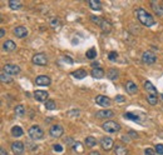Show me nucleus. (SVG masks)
Here are the masks:
<instances>
[{"label": "nucleus", "instance_id": "obj_29", "mask_svg": "<svg viewBox=\"0 0 163 155\" xmlns=\"http://www.w3.org/2000/svg\"><path fill=\"white\" fill-rule=\"evenodd\" d=\"M45 108H47L48 110H54V109L57 108L55 101H54V100H47V101H45Z\"/></svg>", "mask_w": 163, "mask_h": 155}, {"label": "nucleus", "instance_id": "obj_33", "mask_svg": "<svg viewBox=\"0 0 163 155\" xmlns=\"http://www.w3.org/2000/svg\"><path fill=\"white\" fill-rule=\"evenodd\" d=\"M85 55H87L88 59H94V58L97 56V51H96V49H93V48H92V49H89V50L87 51V54H85Z\"/></svg>", "mask_w": 163, "mask_h": 155}, {"label": "nucleus", "instance_id": "obj_49", "mask_svg": "<svg viewBox=\"0 0 163 155\" xmlns=\"http://www.w3.org/2000/svg\"><path fill=\"white\" fill-rule=\"evenodd\" d=\"M122 140H123L124 143H128V141H129V139H128V138H126V136H123V138H122Z\"/></svg>", "mask_w": 163, "mask_h": 155}, {"label": "nucleus", "instance_id": "obj_43", "mask_svg": "<svg viewBox=\"0 0 163 155\" xmlns=\"http://www.w3.org/2000/svg\"><path fill=\"white\" fill-rule=\"evenodd\" d=\"M69 115L78 116V115H79V110H70V111H69Z\"/></svg>", "mask_w": 163, "mask_h": 155}, {"label": "nucleus", "instance_id": "obj_5", "mask_svg": "<svg viewBox=\"0 0 163 155\" xmlns=\"http://www.w3.org/2000/svg\"><path fill=\"white\" fill-rule=\"evenodd\" d=\"M32 61H33L34 64H36V65L45 67L47 64H48V58H47V55H45L44 53H38V54H35V55L33 56Z\"/></svg>", "mask_w": 163, "mask_h": 155}, {"label": "nucleus", "instance_id": "obj_38", "mask_svg": "<svg viewBox=\"0 0 163 155\" xmlns=\"http://www.w3.org/2000/svg\"><path fill=\"white\" fill-rule=\"evenodd\" d=\"M117 56H118V54H117V51H111V53L109 54H108V59H109V60H116L117 59Z\"/></svg>", "mask_w": 163, "mask_h": 155}, {"label": "nucleus", "instance_id": "obj_7", "mask_svg": "<svg viewBox=\"0 0 163 155\" xmlns=\"http://www.w3.org/2000/svg\"><path fill=\"white\" fill-rule=\"evenodd\" d=\"M3 71L8 75H18L20 73V68L18 65H14V64H6L3 68Z\"/></svg>", "mask_w": 163, "mask_h": 155}, {"label": "nucleus", "instance_id": "obj_15", "mask_svg": "<svg viewBox=\"0 0 163 155\" xmlns=\"http://www.w3.org/2000/svg\"><path fill=\"white\" fill-rule=\"evenodd\" d=\"M97 118H100V119H108V118H112L114 115L113 110H99L97 111Z\"/></svg>", "mask_w": 163, "mask_h": 155}, {"label": "nucleus", "instance_id": "obj_20", "mask_svg": "<svg viewBox=\"0 0 163 155\" xmlns=\"http://www.w3.org/2000/svg\"><path fill=\"white\" fill-rule=\"evenodd\" d=\"M72 76L77 78V79H84V78L87 76V71L84 69H78V70L72 71Z\"/></svg>", "mask_w": 163, "mask_h": 155}, {"label": "nucleus", "instance_id": "obj_30", "mask_svg": "<svg viewBox=\"0 0 163 155\" xmlns=\"http://www.w3.org/2000/svg\"><path fill=\"white\" fill-rule=\"evenodd\" d=\"M147 101L151 105H156L157 103H158V100H157V95H147Z\"/></svg>", "mask_w": 163, "mask_h": 155}, {"label": "nucleus", "instance_id": "obj_4", "mask_svg": "<svg viewBox=\"0 0 163 155\" xmlns=\"http://www.w3.org/2000/svg\"><path fill=\"white\" fill-rule=\"evenodd\" d=\"M142 61L144 64H147V65H152V64H154L157 61V56L152 51H144L142 54Z\"/></svg>", "mask_w": 163, "mask_h": 155}, {"label": "nucleus", "instance_id": "obj_45", "mask_svg": "<svg viewBox=\"0 0 163 155\" xmlns=\"http://www.w3.org/2000/svg\"><path fill=\"white\" fill-rule=\"evenodd\" d=\"M64 59H65L68 63H69V64H73V63H74V61H73V59H72L70 56H64Z\"/></svg>", "mask_w": 163, "mask_h": 155}, {"label": "nucleus", "instance_id": "obj_23", "mask_svg": "<svg viewBox=\"0 0 163 155\" xmlns=\"http://www.w3.org/2000/svg\"><path fill=\"white\" fill-rule=\"evenodd\" d=\"M23 134H24V132L20 126H13L11 128V135L14 138H20Z\"/></svg>", "mask_w": 163, "mask_h": 155}, {"label": "nucleus", "instance_id": "obj_35", "mask_svg": "<svg viewBox=\"0 0 163 155\" xmlns=\"http://www.w3.org/2000/svg\"><path fill=\"white\" fill-rule=\"evenodd\" d=\"M90 20H92L94 24H97V25H99V27H100L102 18H99V16H96V15H92V16H90Z\"/></svg>", "mask_w": 163, "mask_h": 155}, {"label": "nucleus", "instance_id": "obj_3", "mask_svg": "<svg viewBox=\"0 0 163 155\" xmlns=\"http://www.w3.org/2000/svg\"><path fill=\"white\" fill-rule=\"evenodd\" d=\"M102 128H103V130L107 132V133H117V132L120 130V125L117 121H113V120L103 123Z\"/></svg>", "mask_w": 163, "mask_h": 155}, {"label": "nucleus", "instance_id": "obj_17", "mask_svg": "<svg viewBox=\"0 0 163 155\" xmlns=\"http://www.w3.org/2000/svg\"><path fill=\"white\" fill-rule=\"evenodd\" d=\"M144 89L148 92V94L149 95H157V89H156V86L151 83V81H144Z\"/></svg>", "mask_w": 163, "mask_h": 155}, {"label": "nucleus", "instance_id": "obj_40", "mask_svg": "<svg viewBox=\"0 0 163 155\" xmlns=\"http://www.w3.org/2000/svg\"><path fill=\"white\" fill-rule=\"evenodd\" d=\"M114 100H116L117 103H124V101H126V98H124L123 95H116Z\"/></svg>", "mask_w": 163, "mask_h": 155}, {"label": "nucleus", "instance_id": "obj_28", "mask_svg": "<svg viewBox=\"0 0 163 155\" xmlns=\"http://www.w3.org/2000/svg\"><path fill=\"white\" fill-rule=\"evenodd\" d=\"M14 111H15V115H18V116H23V115L25 114V108H24L23 105H17L15 109H14Z\"/></svg>", "mask_w": 163, "mask_h": 155}, {"label": "nucleus", "instance_id": "obj_36", "mask_svg": "<svg viewBox=\"0 0 163 155\" xmlns=\"http://www.w3.org/2000/svg\"><path fill=\"white\" fill-rule=\"evenodd\" d=\"M154 150H156L157 154L163 155V144H157V145L154 146Z\"/></svg>", "mask_w": 163, "mask_h": 155}, {"label": "nucleus", "instance_id": "obj_46", "mask_svg": "<svg viewBox=\"0 0 163 155\" xmlns=\"http://www.w3.org/2000/svg\"><path fill=\"white\" fill-rule=\"evenodd\" d=\"M0 155H8L6 151H5V149H0Z\"/></svg>", "mask_w": 163, "mask_h": 155}, {"label": "nucleus", "instance_id": "obj_14", "mask_svg": "<svg viewBox=\"0 0 163 155\" xmlns=\"http://www.w3.org/2000/svg\"><path fill=\"white\" fill-rule=\"evenodd\" d=\"M3 49L6 51V53H13V51L17 49V44L13 41V40H6L3 44Z\"/></svg>", "mask_w": 163, "mask_h": 155}, {"label": "nucleus", "instance_id": "obj_9", "mask_svg": "<svg viewBox=\"0 0 163 155\" xmlns=\"http://www.w3.org/2000/svg\"><path fill=\"white\" fill-rule=\"evenodd\" d=\"M113 144H114V141H113L112 138L104 136V138H102V140H100V145H102V148H103L105 151H109V150L113 148Z\"/></svg>", "mask_w": 163, "mask_h": 155}, {"label": "nucleus", "instance_id": "obj_12", "mask_svg": "<svg viewBox=\"0 0 163 155\" xmlns=\"http://www.w3.org/2000/svg\"><path fill=\"white\" fill-rule=\"evenodd\" d=\"M28 34H29V31L25 27H17L14 29V35L17 38H19V39H23L25 36H28Z\"/></svg>", "mask_w": 163, "mask_h": 155}, {"label": "nucleus", "instance_id": "obj_16", "mask_svg": "<svg viewBox=\"0 0 163 155\" xmlns=\"http://www.w3.org/2000/svg\"><path fill=\"white\" fill-rule=\"evenodd\" d=\"M126 90H127L128 94L133 95V94H135V93L138 92V86H137V84H135L134 81H128L127 85H126Z\"/></svg>", "mask_w": 163, "mask_h": 155}, {"label": "nucleus", "instance_id": "obj_19", "mask_svg": "<svg viewBox=\"0 0 163 155\" xmlns=\"http://www.w3.org/2000/svg\"><path fill=\"white\" fill-rule=\"evenodd\" d=\"M100 28L103 29V31L104 33H111V30H112V24L108 21V20H105V19H102V23H100Z\"/></svg>", "mask_w": 163, "mask_h": 155}, {"label": "nucleus", "instance_id": "obj_25", "mask_svg": "<svg viewBox=\"0 0 163 155\" xmlns=\"http://www.w3.org/2000/svg\"><path fill=\"white\" fill-rule=\"evenodd\" d=\"M9 6H10V9H13V10H19V9H21V3L19 2V0H9Z\"/></svg>", "mask_w": 163, "mask_h": 155}, {"label": "nucleus", "instance_id": "obj_18", "mask_svg": "<svg viewBox=\"0 0 163 155\" xmlns=\"http://www.w3.org/2000/svg\"><path fill=\"white\" fill-rule=\"evenodd\" d=\"M90 75L94 78V79H102L104 76V70L102 68H97V69H93L90 71Z\"/></svg>", "mask_w": 163, "mask_h": 155}, {"label": "nucleus", "instance_id": "obj_22", "mask_svg": "<svg viewBox=\"0 0 163 155\" xmlns=\"http://www.w3.org/2000/svg\"><path fill=\"white\" fill-rule=\"evenodd\" d=\"M118 76H119V73H118L117 69H109V70H108V73H107V78L109 80H117Z\"/></svg>", "mask_w": 163, "mask_h": 155}, {"label": "nucleus", "instance_id": "obj_41", "mask_svg": "<svg viewBox=\"0 0 163 155\" xmlns=\"http://www.w3.org/2000/svg\"><path fill=\"white\" fill-rule=\"evenodd\" d=\"M53 149L55 150L57 153H62V151H63V146H62L60 144H55V145L53 146Z\"/></svg>", "mask_w": 163, "mask_h": 155}, {"label": "nucleus", "instance_id": "obj_31", "mask_svg": "<svg viewBox=\"0 0 163 155\" xmlns=\"http://www.w3.org/2000/svg\"><path fill=\"white\" fill-rule=\"evenodd\" d=\"M123 116H124L126 119H129V120H133V121H139V118H138V116L134 115V114H132V113H126Z\"/></svg>", "mask_w": 163, "mask_h": 155}, {"label": "nucleus", "instance_id": "obj_24", "mask_svg": "<svg viewBox=\"0 0 163 155\" xmlns=\"http://www.w3.org/2000/svg\"><path fill=\"white\" fill-rule=\"evenodd\" d=\"M84 143H85V145L88 148H93V146L97 145V139L93 138V136H87L85 140H84Z\"/></svg>", "mask_w": 163, "mask_h": 155}, {"label": "nucleus", "instance_id": "obj_21", "mask_svg": "<svg viewBox=\"0 0 163 155\" xmlns=\"http://www.w3.org/2000/svg\"><path fill=\"white\" fill-rule=\"evenodd\" d=\"M88 4H89V6H90L93 10H96V11L102 10V3L99 2V0H89Z\"/></svg>", "mask_w": 163, "mask_h": 155}, {"label": "nucleus", "instance_id": "obj_26", "mask_svg": "<svg viewBox=\"0 0 163 155\" xmlns=\"http://www.w3.org/2000/svg\"><path fill=\"white\" fill-rule=\"evenodd\" d=\"M114 153H116V155H127L128 154V149L124 148L123 145H117L116 149H114Z\"/></svg>", "mask_w": 163, "mask_h": 155}, {"label": "nucleus", "instance_id": "obj_10", "mask_svg": "<svg viewBox=\"0 0 163 155\" xmlns=\"http://www.w3.org/2000/svg\"><path fill=\"white\" fill-rule=\"evenodd\" d=\"M96 101H97L98 105H100V106H103V108H107V106H109V105L112 104L111 99L108 98V96H104V95H98V96L96 98Z\"/></svg>", "mask_w": 163, "mask_h": 155}, {"label": "nucleus", "instance_id": "obj_44", "mask_svg": "<svg viewBox=\"0 0 163 155\" xmlns=\"http://www.w3.org/2000/svg\"><path fill=\"white\" fill-rule=\"evenodd\" d=\"M92 67H93V69L99 68V63H98V61H93V63H92Z\"/></svg>", "mask_w": 163, "mask_h": 155}, {"label": "nucleus", "instance_id": "obj_27", "mask_svg": "<svg viewBox=\"0 0 163 155\" xmlns=\"http://www.w3.org/2000/svg\"><path fill=\"white\" fill-rule=\"evenodd\" d=\"M151 5H152L153 10H154V11L157 13V14H158V15H161V16L163 15V8H161L158 3L156 4V2H151Z\"/></svg>", "mask_w": 163, "mask_h": 155}, {"label": "nucleus", "instance_id": "obj_50", "mask_svg": "<svg viewBox=\"0 0 163 155\" xmlns=\"http://www.w3.org/2000/svg\"><path fill=\"white\" fill-rule=\"evenodd\" d=\"M162 99H163V94H162Z\"/></svg>", "mask_w": 163, "mask_h": 155}, {"label": "nucleus", "instance_id": "obj_37", "mask_svg": "<svg viewBox=\"0 0 163 155\" xmlns=\"http://www.w3.org/2000/svg\"><path fill=\"white\" fill-rule=\"evenodd\" d=\"M72 149H73L74 151H77V149H78V150H79V153L83 151V149H82V146H80V144L78 143V141H75V143L72 145Z\"/></svg>", "mask_w": 163, "mask_h": 155}, {"label": "nucleus", "instance_id": "obj_42", "mask_svg": "<svg viewBox=\"0 0 163 155\" xmlns=\"http://www.w3.org/2000/svg\"><path fill=\"white\" fill-rule=\"evenodd\" d=\"M74 143H75V141H74V140H73L72 138H66V139H65V144H66V145L72 146V145H73Z\"/></svg>", "mask_w": 163, "mask_h": 155}, {"label": "nucleus", "instance_id": "obj_32", "mask_svg": "<svg viewBox=\"0 0 163 155\" xmlns=\"http://www.w3.org/2000/svg\"><path fill=\"white\" fill-rule=\"evenodd\" d=\"M0 80H2L3 83H10V81H11V76L8 75V74H5V73L3 71L2 75H0Z\"/></svg>", "mask_w": 163, "mask_h": 155}, {"label": "nucleus", "instance_id": "obj_6", "mask_svg": "<svg viewBox=\"0 0 163 155\" xmlns=\"http://www.w3.org/2000/svg\"><path fill=\"white\" fill-rule=\"evenodd\" d=\"M49 134H50V136H53V138H60L63 134H64V129H63V126L62 125H59V124H55V125H53L50 129H49Z\"/></svg>", "mask_w": 163, "mask_h": 155}, {"label": "nucleus", "instance_id": "obj_13", "mask_svg": "<svg viewBox=\"0 0 163 155\" xmlns=\"http://www.w3.org/2000/svg\"><path fill=\"white\" fill-rule=\"evenodd\" d=\"M48 96H49L48 92H44V90H36V92H34V98L38 101H47Z\"/></svg>", "mask_w": 163, "mask_h": 155}, {"label": "nucleus", "instance_id": "obj_2", "mask_svg": "<svg viewBox=\"0 0 163 155\" xmlns=\"http://www.w3.org/2000/svg\"><path fill=\"white\" fill-rule=\"evenodd\" d=\"M28 134L29 136L33 139V140H39V139H42L44 136V132H43V129L38 126V125H33L29 128V130H28Z\"/></svg>", "mask_w": 163, "mask_h": 155}, {"label": "nucleus", "instance_id": "obj_48", "mask_svg": "<svg viewBox=\"0 0 163 155\" xmlns=\"http://www.w3.org/2000/svg\"><path fill=\"white\" fill-rule=\"evenodd\" d=\"M4 35H5V29H2V30H0V36L3 38Z\"/></svg>", "mask_w": 163, "mask_h": 155}, {"label": "nucleus", "instance_id": "obj_8", "mask_svg": "<svg viewBox=\"0 0 163 155\" xmlns=\"http://www.w3.org/2000/svg\"><path fill=\"white\" fill-rule=\"evenodd\" d=\"M11 151L15 155H23L24 151H25L24 144L21 143V141H14V143L11 144Z\"/></svg>", "mask_w": 163, "mask_h": 155}, {"label": "nucleus", "instance_id": "obj_47", "mask_svg": "<svg viewBox=\"0 0 163 155\" xmlns=\"http://www.w3.org/2000/svg\"><path fill=\"white\" fill-rule=\"evenodd\" d=\"M88 155H100V154H99L98 151H90Z\"/></svg>", "mask_w": 163, "mask_h": 155}, {"label": "nucleus", "instance_id": "obj_1", "mask_svg": "<svg viewBox=\"0 0 163 155\" xmlns=\"http://www.w3.org/2000/svg\"><path fill=\"white\" fill-rule=\"evenodd\" d=\"M135 16H137L138 21L144 25V27H152V25H154V18L149 14V13L147 10H144L143 8H138V9H135Z\"/></svg>", "mask_w": 163, "mask_h": 155}, {"label": "nucleus", "instance_id": "obj_39", "mask_svg": "<svg viewBox=\"0 0 163 155\" xmlns=\"http://www.w3.org/2000/svg\"><path fill=\"white\" fill-rule=\"evenodd\" d=\"M144 155H156V150H153L152 148H147L144 150Z\"/></svg>", "mask_w": 163, "mask_h": 155}, {"label": "nucleus", "instance_id": "obj_11", "mask_svg": "<svg viewBox=\"0 0 163 155\" xmlns=\"http://www.w3.org/2000/svg\"><path fill=\"white\" fill-rule=\"evenodd\" d=\"M35 83H36V85H40V86H48V85H50L51 80L47 75H40L35 79Z\"/></svg>", "mask_w": 163, "mask_h": 155}, {"label": "nucleus", "instance_id": "obj_34", "mask_svg": "<svg viewBox=\"0 0 163 155\" xmlns=\"http://www.w3.org/2000/svg\"><path fill=\"white\" fill-rule=\"evenodd\" d=\"M50 25L54 29H58V28H60V21L58 19H53V20H50Z\"/></svg>", "mask_w": 163, "mask_h": 155}]
</instances>
